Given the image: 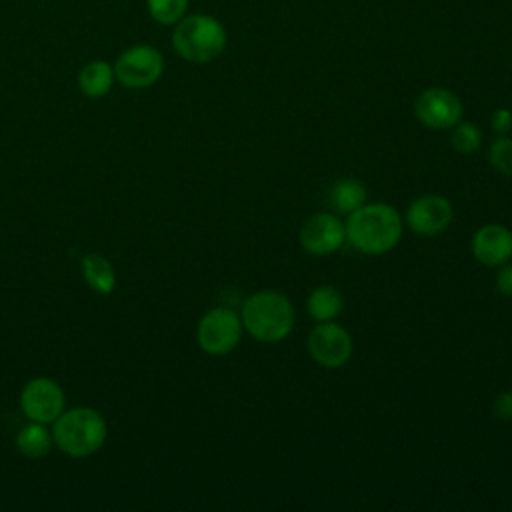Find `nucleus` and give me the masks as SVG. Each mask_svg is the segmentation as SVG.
I'll return each mask as SVG.
<instances>
[{"instance_id":"1","label":"nucleus","mask_w":512,"mask_h":512,"mask_svg":"<svg viewBox=\"0 0 512 512\" xmlns=\"http://www.w3.org/2000/svg\"><path fill=\"white\" fill-rule=\"evenodd\" d=\"M346 240L364 254H384L392 250L402 236V218L386 202L362 204L348 214Z\"/></svg>"},{"instance_id":"2","label":"nucleus","mask_w":512,"mask_h":512,"mask_svg":"<svg viewBox=\"0 0 512 512\" xmlns=\"http://www.w3.org/2000/svg\"><path fill=\"white\" fill-rule=\"evenodd\" d=\"M240 320L254 340L280 342L294 328V306L284 294L262 290L244 300Z\"/></svg>"},{"instance_id":"3","label":"nucleus","mask_w":512,"mask_h":512,"mask_svg":"<svg viewBox=\"0 0 512 512\" xmlns=\"http://www.w3.org/2000/svg\"><path fill=\"white\" fill-rule=\"evenodd\" d=\"M106 420L104 416L88 406L64 410L52 422L54 444L72 458H86L96 454L106 442Z\"/></svg>"},{"instance_id":"4","label":"nucleus","mask_w":512,"mask_h":512,"mask_svg":"<svg viewBox=\"0 0 512 512\" xmlns=\"http://www.w3.org/2000/svg\"><path fill=\"white\" fill-rule=\"evenodd\" d=\"M172 48L188 62L206 64L226 48V30L208 14H190L174 24Z\"/></svg>"},{"instance_id":"5","label":"nucleus","mask_w":512,"mask_h":512,"mask_svg":"<svg viewBox=\"0 0 512 512\" xmlns=\"http://www.w3.org/2000/svg\"><path fill=\"white\" fill-rule=\"evenodd\" d=\"M114 76L124 88L142 90L154 86L164 74V58L150 44H134L116 58Z\"/></svg>"},{"instance_id":"6","label":"nucleus","mask_w":512,"mask_h":512,"mask_svg":"<svg viewBox=\"0 0 512 512\" xmlns=\"http://www.w3.org/2000/svg\"><path fill=\"white\" fill-rule=\"evenodd\" d=\"M242 328V320L232 308H212L198 322V346L210 356H224L238 346Z\"/></svg>"},{"instance_id":"7","label":"nucleus","mask_w":512,"mask_h":512,"mask_svg":"<svg viewBox=\"0 0 512 512\" xmlns=\"http://www.w3.org/2000/svg\"><path fill=\"white\" fill-rule=\"evenodd\" d=\"M64 406V390L56 380L46 376L28 380L20 392V408L32 422L52 424L64 412Z\"/></svg>"},{"instance_id":"8","label":"nucleus","mask_w":512,"mask_h":512,"mask_svg":"<svg viewBox=\"0 0 512 512\" xmlns=\"http://www.w3.org/2000/svg\"><path fill=\"white\" fill-rule=\"evenodd\" d=\"M308 354L324 368H340L352 356V338L336 322H318L306 340Z\"/></svg>"},{"instance_id":"9","label":"nucleus","mask_w":512,"mask_h":512,"mask_svg":"<svg viewBox=\"0 0 512 512\" xmlns=\"http://www.w3.org/2000/svg\"><path fill=\"white\" fill-rule=\"evenodd\" d=\"M414 112L426 128L446 130L460 122L462 102L454 92L434 86L420 92L414 104Z\"/></svg>"},{"instance_id":"10","label":"nucleus","mask_w":512,"mask_h":512,"mask_svg":"<svg viewBox=\"0 0 512 512\" xmlns=\"http://www.w3.org/2000/svg\"><path fill=\"white\" fill-rule=\"evenodd\" d=\"M346 238L344 222L328 212L310 216L300 228V244L312 256H326L336 252Z\"/></svg>"},{"instance_id":"11","label":"nucleus","mask_w":512,"mask_h":512,"mask_svg":"<svg viewBox=\"0 0 512 512\" xmlns=\"http://www.w3.org/2000/svg\"><path fill=\"white\" fill-rule=\"evenodd\" d=\"M454 210L450 200L438 194H424L416 198L406 210V222L410 230L422 236H436L444 232L452 222Z\"/></svg>"},{"instance_id":"12","label":"nucleus","mask_w":512,"mask_h":512,"mask_svg":"<svg viewBox=\"0 0 512 512\" xmlns=\"http://www.w3.org/2000/svg\"><path fill=\"white\" fill-rule=\"evenodd\" d=\"M472 254L486 266H502L512 258V232L502 224H484L472 238Z\"/></svg>"},{"instance_id":"13","label":"nucleus","mask_w":512,"mask_h":512,"mask_svg":"<svg viewBox=\"0 0 512 512\" xmlns=\"http://www.w3.org/2000/svg\"><path fill=\"white\" fill-rule=\"evenodd\" d=\"M114 80V66L106 60H90L78 72V88L88 98L106 96Z\"/></svg>"},{"instance_id":"14","label":"nucleus","mask_w":512,"mask_h":512,"mask_svg":"<svg viewBox=\"0 0 512 512\" xmlns=\"http://www.w3.org/2000/svg\"><path fill=\"white\" fill-rule=\"evenodd\" d=\"M342 308H344L342 294L334 286H328V284L314 288L306 300V310L316 322L334 320L336 316H340Z\"/></svg>"},{"instance_id":"15","label":"nucleus","mask_w":512,"mask_h":512,"mask_svg":"<svg viewBox=\"0 0 512 512\" xmlns=\"http://www.w3.org/2000/svg\"><path fill=\"white\" fill-rule=\"evenodd\" d=\"M82 276L86 284L98 294H110L116 288L114 268L100 254H86L82 258Z\"/></svg>"},{"instance_id":"16","label":"nucleus","mask_w":512,"mask_h":512,"mask_svg":"<svg viewBox=\"0 0 512 512\" xmlns=\"http://www.w3.org/2000/svg\"><path fill=\"white\" fill-rule=\"evenodd\" d=\"M54 440H52V430L46 428L42 422H32L26 424L18 434H16V448L28 456V458H42L50 452Z\"/></svg>"},{"instance_id":"17","label":"nucleus","mask_w":512,"mask_h":512,"mask_svg":"<svg viewBox=\"0 0 512 512\" xmlns=\"http://www.w3.org/2000/svg\"><path fill=\"white\" fill-rule=\"evenodd\" d=\"M366 204V188L354 178L338 180L330 190V206L340 214H352Z\"/></svg>"},{"instance_id":"18","label":"nucleus","mask_w":512,"mask_h":512,"mask_svg":"<svg viewBox=\"0 0 512 512\" xmlns=\"http://www.w3.org/2000/svg\"><path fill=\"white\" fill-rule=\"evenodd\" d=\"M150 18L162 26H174L186 16L188 0H146Z\"/></svg>"},{"instance_id":"19","label":"nucleus","mask_w":512,"mask_h":512,"mask_svg":"<svg viewBox=\"0 0 512 512\" xmlns=\"http://www.w3.org/2000/svg\"><path fill=\"white\" fill-rule=\"evenodd\" d=\"M452 146L462 152V154H470L474 150L480 148L482 144V132L478 130V126L470 124V122H458L452 126V134H450Z\"/></svg>"},{"instance_id":"20","label":"nucleus","mask_w":512,"mask_h":512,"mask_svg":"<svg viewBox=\"0 0 512 512\" xmlns=\"http://www.w3.org/2000/svg\"><path fill=\"white\" fill-rule=\"evenodd\" d=\"M490 164L504 176H512V138H498L490 146Z\"/></svg>"},{"instance_id":"21","label":"nucleus","mask_w":512,"mask_h":512,"mask_svg":"<svg viewBox=\"0 0 512 512\" xmlns=\"http://www.w3.org/2000/svg\"><path fill=\"white\" fill-rule=\"evenodd\" d=\"M494 414L500 420H512V392H502L496 396Z\"/></svg>"},{"instance_id":"22","label":"nucleus","mask_w":512,"mask_h":512,"mask_svg":"<svg viewBox=\"0 0 512 512\" xmlns=\"http://www.w3.org/2000/svg\"><path fill=\"white\" fill-rule=\"evenodd\" d=\"M492 126L496 132H506L512 128V112L506 108H500L492 116Z\"/></svg>"},{"instance_id":"23","label":"nucleus","mask_w":512,"mask_h":512,"mask_svg":"<svg viewBox=\"0 0 512 512\" xmlns=\"http://www.w3.org/2000/svg\"><path fill=\"white\" fill-rule=\"evenodd\" d=\"M496 286L502 294L506 296H512V264L510 266H504L498 276H496Z\"/></svg>"}]
</instances>
